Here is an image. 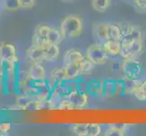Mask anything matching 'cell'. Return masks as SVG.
<instances>
[{"mask_svg":"<svg viewBox=\"0 0 146 136\" xmlns=\"http://www.w3.org/2000/svg\"><path fill=\"white\" fill-rule=\"evenodd\" d=\"M89 94L85 90L80 88L73 91L65 98H63L59 103L58 108L61 110H71L75 108H83L88 103Z\"/></svg>","mask_w":146,"mask_h":136,"instance_id":"obj_1","label":"cell"},{"mask_svg":"<svg viewBox=\"0 0 146 136\" xmlns=\"http://www.w3.org/2000/svg\"><path fill=\"white\" fill-rule=\"evenodd\" d=\"M60 31L64 38L78 37L83 31L82 19L77 16L70 15L62 21L61 26H60Z\"/></svg>","mask_w":146,"mask_h":136,"instance_id":"obj_2","label":"cell"},{"mask_svg":"<svg viewBox=\"0 0 146 136\" xmlns=\"http://www.w3.org/2000/svg\"><path fill=\"white\" fill-rule=\"evenodd\" d=\"M125 94V79L106 78L103 80V96L113 98Z\"/></svg>","mask_w":146,"mask_h":136,"instance_id":"obj_3","label":"cell"},{"mask_svg":"<svg viewBox=\"0 0 146 136\" xmlns=\"http://www.w3.org/2000/svg\"><path fill=\"white\" fill-rule=\"evenodd\" d=\"M124 78L130 81L137 82L143 74V65L134 58L124 59L122 65Z\"/></svg>","mask_w":146,"mask_h":136,"instance_id":"obj_4","label":"cell"},{"mask_svg":"<svg viewBox=\"0 0 146 136\" xmlns=\"http://www.w3.org/2000/svg\"><path fill=\"white\" fill-rule=\"evenodd\" d=\"M85 57L93 62L95 65H102L106 63L109 54L104 49V45L92 44L85 52Z\"/></svg>","mask_w":146,"mask_h":136,"instance_id":"obj_5","label":"cell"},{"mask_svg":"<svg viewBox=\"0 0 146 136\" xmlns=\"http://www.w3.org/2000/svg\"><path fill=\"white\" fill-rule=\"evenodd\" d=\"M0 58L4 62L17 63L18 60L16 54V47L10 43H0Z\"/></svg>","mask_w":146,"mask_h":136,"instance_id":"obj_6","label":"cell"},{"mask_svg":"<svg viewBox=\"0 0 146 136\" xmlns=\"http://www.w3.org/2000/svg\"><path fill=\"white\" fill-rule=\"evenodd\" d=\"M143 49V40H139V41H133L132 44L125 47H122V51H121V55L123 59H131L134 58L136 55H138L140 53H142Z\"/></svg>","mask_w":146,"mask_h":136,"instance_id":"obj_7","label":"cell"},{"mask_svg":"<svg viewBox=\"0 0 146 136\" xmlns=\"http://www.w3.org/2000/svg\"><path fill=\"white\" fill-rule=\"evenodd\" d=\"M85 91L89 94V96H103V80L98 78L90 79L85 85Z\"/></svg>","mask_w":146,"mask_h":136,"instance_id":"obj_8","label":"cell"},{"mask_svg":"<svg viewBox=\"0 0 146 136\" xmlns=\"http://www.w3.org/2000/svg\"><path fill=\"white\" fill-rule=\"evenodd\" d=\"M51 27H48L47 25H39L36 27V32H35V36H34V44H40V45H44L47 43V36L49 34Z\"/></svg>","mask_w":146,"mask_h":136,"instance_id":"obj_9","label":"cell"},{"mask_svg":"<svg viewBox=\"0 0 146 136\" xmlns=\"http://www.w3.org/2000/svg\"><path fill=\"white\" fill-rule=\"evenodd\" d=\"M27 57L34 63H41L44 60V44H33L27 50Z\"/></svg>","mask_w":146,"mask_h":136,"instance_id":"obj_10","label":"cell"},{"mask_svg":"<svg viewBox=\"0 0 146 136\" xmlns=\"http://www.w3.org/2000/svg\"><path fill=\"white\" fill-rule=\"evenodd\" d=\"M27 76L32 80H44L46 79V69L41 64V63H34L29 67Z\"/></svg>","mask_w":146,"mask_h":136,"instance_id":"obj_11","label":"cell"},{"mask_svg":"<svg viewBox=\"0 0 146 136\" xmlns=\"http://www.w3.org/2000/svg\"><path fill=\"white\" fill-rule=\"evenodd\" d=\"M103 45L108 54L112 55V56H117L122 51V43H121V41H118V40L108 39L107 41L104 43Z\"/></svg>","mask_w":146,"mask_h":136,"instance_id":"obj_12","label":"cell"},{"mask_svg":"<svg viewBox=\"0 0 146 136\" xmlns=\"http://www.w3.org/2000/svg\"><path fill=\"white\" fill-rule=\"evenodd\" d=\"M85 57L83 54L75 49H71L65 53L64 57V65L71 64H80Z\"/></svg>","mask_w":146,"mask_h":136,"instance_id":"obj_13","label":"cell"},{"mask_svg":"<svg viewBox=\"0 0 146 136\" xmlns=\"http://www.w3.org/2000/svg\"><path fill=\"white\" fill-rule=\"evenodd\" d=\"M127 125L126 124H109L104 135L107 136H123L126 133Z\"/></svg>","mask_w":146,"mask_h":136,"instance_id":"obj_14","label":"cell"},{"mask_svg":"<svg viewBox=\"0 0 146 136\" xmlns=\"http://www.w3.org/2000/svg\"><path fill=\"white\" fill-rule=\"evenodd\" d=\"M60 53L58 44H44V60L46 61H54L56 60Z\"/></svg>","mask_w":146,"mask_h":136,"instance_id":"obj_15","label":"cell"},{"mask_svg":"<svg viewBox=\"0 0 146 136\" xmlns=\"http://www.w3.org/2000/svg\"><path fill=\"white\" fill-rule=\"evenodd\" d=\"M109 24L108 23H99L94 27V34L101 41H107L109 39L108 33Z\"/></svg>","mask_w":146,"mask_h":136,"instance_id":"obj_16","label":"cell"},{"mask_svg":"<svg viewBox=\"0 0 146 136\" xmlns=\"http://www.w3.org/2000/svg\"><path fill=\"white\" fill-rule=\"evenodd\" d=\"M65 72H66V76L69 80H76L78 77L82 75L81 68H80V64H71L64 65Z\"/></svg>","mask_w":146,"mask_h":136,"instance_id":"obj_17","label":"cell"},{"mask_svg":"<svg viewBox=\"0 0 146 136\" xmlns=\"http://www.w3.org/2000/svg\"><path fill=\"white\" fill-rule=\"evenodd\" d=\"M108 33H109V39L121 41L123 37V28L117 24H109Z\"/></svg>","mask_w":146,"mask_h":136,"instance_id":"obj_18","label":"cell"},{"mask_svg":"<svg viewBox=\"0 0 146 136\" xmlns=\"http://www.w3.org/2000/svg\"><path fill=\"white\" fill-rule=\"evenodd\" d=\"M51 78L53 84L55 83H61L65 80H67L66 72H65V68L64 67H56L54 68L51 73Z\"/></svg>","mask_w":146,"mask_h":136,"instance_id":"obj_19","label":"cell"},{"mask_svg":"<svg viewBox=\"0 0 146 136\" xmlns=\"http://www.w3.org/2000/svg\"><path fill=\"white\" fill-rule=\"evenodd\" d=\"M64 39V36L61 31L55 28H51L47 36V43L48 44H59Z\"/></svg>","mask_w":146,"mask_h":136,"instance_id":"obj_20","label":"cell"},{"mask_svg":"<svg viewBox=\"0 0 146 136\" xmlns=\"http://www.w3.org/2000/svg\"><path fill=\"white\" fill-rule=\"evenodd\" d=\"M72 132L78 136H88V123H74L72 126Z\"/></svg>","mask_w":146,"mask_h":136,"instance_id":"obj_21","label":"cell"},{"mask_svg":"<svg viewBox=\"0 0 146 136\" xmlns=\"http://www.w3.org/2000/svg\"><path fill=\"white\" fill-rule=\"evenodd\" d=\"M112 0H92V6L98 12H104L111 6Z\"/></svg>","mask_w":146,"mask_h":136,"instance_id":"obj_22","label":"cell"},{"mask_svg":"<svg viewBox=\"0 0 146 136\" xmlns=\"http://www.w3.org/2000/svg\"><path fill=\"white\" fill-rule=\"evenodd\" d=\"M94 64L90 61L89 59L85 57L83 61L80 63V68H81V73L82 74H87L94 69Z\"/></svg>","mask_w":146,"mask_h":136,"instance_id":"obj_23","label":"cell"},{"mask_svg":"<svg viewBox=\"0 0 146 136\" xmlns=\"http://www.w3.org/2000/svg\"><path fill=\"white\" fill-rule=\"evenodd\" d=\"M4 4L5 7L8 11H16L20 8L18 0H4Z\"/></svg>","mask_w":146,"mask_h":136,"instance_id":"obj_24","label":"cell"},{"mask_svg":"<svg viewBox=\"0 0 146 136\" xmlns=\"http://www.w3.org/2000/svg\"><path fill=\"white\" fill-rule=\"evenodd\" d=\"M20 8H32L36 5V0H18Z\"/></svg>","mask_w":146,"mask_h":136,"instance_id":"obj_25","label":"cell"},{"mask_svg":"<svg viewBox=\"0 0 146 136\" xmlns=\"http://www.w3.org/2000/svg\"><path fill=\"white\" fill-rule=\"evenodd\" d=\"M10 129H11V124L10 123H0V131H1L3 134H6L7 133H8Z\"/></svg>","mask_w":146,"mask_h":136,"instance_id":"obj_26","label":"cell"},{"mask_svg":"<svg viewBox=\"0 0 146 136\" xmlns=\"http://www.w3.org/2000/svg\"><path fill=\"white\" fill-rule=\"evenodd\" d=\"M5 71H6V69H5V62L0 58V79L4 77Z\"/></svg>","mask_w":146,"mask_h":136,"instance_id":"obj_27","label":"cell"},{"mask_svg":"<svg viewBox=\"0 0 146 136\" xmlns=\"http://www.w3.org/2000/svg\"><path fill=\"white\" fill-rule=\"evenodd\" d=\"M135 4H137V6L140 8L146 10V0H138V1L135 3Z\"/></svg>","mask_w":146,"mask_h":136,"instance_id":"obj_28","label":"cell"},{"mask_svg":"<svg viewBox=\"0 0 146 136\" xmlns=\"http://www.w3.org/2000/svg\"><path fill=\"white\" fill-rule=\"evenodd\" d=\"M140 86H141V88L143 89V91L144 92V94H146V80L143 82V83H142V84H140Z\"/></svg>","mask_w":146,"mask_h":136,"instance_id":"obj_29","label":"cell"},{"mask_svg":"<svg viewBox=\"0 0 146 136\" xmlns=\"http://www.w3.org/2000/svg\"><path fill=\"white\" fill-rule=\"evenodd\" d=\"M128 1H131V2H133V3H136L138 0H128Z\"/></svg>","mask_w":146,"mask_h":136,"instance_id":"obj_30","label":"cell"},{"mask_svg":"<svg viewBox=\"0 0 146 136\" xmlns=\"http://www.w3.org/2000/svg\"><path fill=\"white\" fill-rule=\"evenodd\" d=\"M1 135H4V134L2 133V132H1V131H0V136H1Z\"/></svg>","mask_w":146,"mask_h":136,"instance_id":"obj_31","label":"cell"},{"mask_svg":"<svg viewBox=\"0 0 146 136\" xmlns=\"http://www.w3.org/2000/svg\"><path fill=\"white\" fill-rule=\"evenodd\" d=\"M0 92H1V86H0Z\"/></svg>","mask_w":146,"mask_h":136,"instance_id":"obj_32","label":"cell"}]
</instances>
